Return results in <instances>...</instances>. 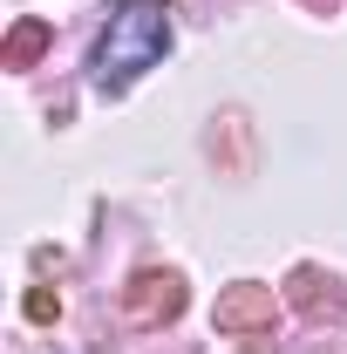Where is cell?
I'll use <instances>...</instances> for the list:
<instances>
[{
	"label": "cell",
	"mask_w": 347,
	"mask_h": 354,
	"mask_svg": "<svg viewBox=\"0 0 347 354\" xmlns=\"http://www.w3.org/2000/svg\"><path fill=\"white\" fill-rule=\"evenodd\" d=\"M164 48H171V7L164 0H116V14H109V28L95 41V82H102V95H123L143 68L164 62Z\"/></svg>",
	"instance_id": "6da1fadb"
},
{
	"label": "cell",
	"mask_w": 347,
	"mask_h": 354,
	"mask_svg": "<svg viewBox=\"0 0 347 354\" xmlns=\"http://www.w3.org/2000/svg\"><path fill=\"white\" fill-rule=\"evenodd\" d=\"M123 307H130L136 320H177V313H184V279L143 266V272L130 279V293H123Z\"/></svg>",
	"instance_id": "7a4b0ae2"
},
{
	"label": "cell",
	"mask_w": 347,
	"mask_h": 354,
	"mask_svg": "<svg viewBox=\"0 0 347 354\" xmlns=\"http://www.w3.org/2000/svg\"><path fill=\"white\" fill-rule=\"evenodd\" d=\"M272 313H279V293L272 286H232V293H218V327L225 334H259V327H272Z\"/></svg>",
	"instance_id": "3957f363"
},
{
	"label": "cell",
	"mask_w": 347,
	"mask_h": 354,
	"mask_svg": "<svg viewBox=\"0 0 347 354\" xmlns=\"http://www.w3.org/2000/svg\"><path fill=\"white\" fill-rule=\"evenodd\" d=\"M286 300L300 313H320V307H341V293H334V279L320 272V266H300L293 272V286H286Z\"/></svg>",
	"instance_id": "277c9868"
},
{
	"label": "cell",
	"mask_w": 347,
	"mask_h": 354,
	"mask_svg": "<svg viewBox=\"0 0 347 354\" xmlns=\"http://www.w3.org/2000/svg\"><path fill=\"white\" fill-rule=\"evenodd\" d=\"M41 48H48V21H14L7 41H0V68H28Z\"/></svg>",
	"instance_id": "5b68a950"
},
{
	"label": "cell",
	"mask_w": 347,
	"mask_h": 354,
	"mask_svg": "<svg viewBox=\"0 0 347 354\" xmlns=\"http://www.w3.org/2000/svg\"><path fill=\"white\" fill-rule=\"evenodd\" d=\"M55 313H62V300H55L48 286H35V293H28V320H55Z\"/></svg>",
	"instance_id": "8992f818"
},
{
	"label": "cell",
	"mask_w": 347,
	"mask_h": 354,
	"mask_svg": "<svg viewBox=\"0 0 347 354\" xmlns=\"http://www.w3.org/2000/svg\"><path fill=\"white\" fill-rule=\"evenodd\" d=\"M306 7H320V14H327V7H341V0H306Z\"/></svg>",
	"instance_id": "52a82bcc"
}]
</instances>
